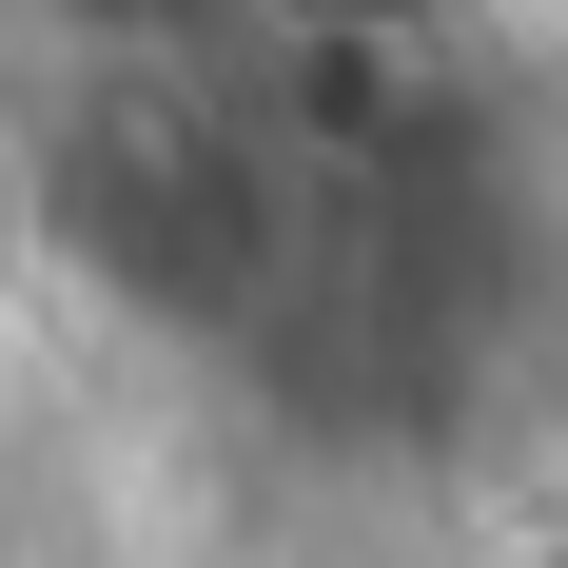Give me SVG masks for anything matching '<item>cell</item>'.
Listing matches in <instances>:
<instances>
[]
</instances>
